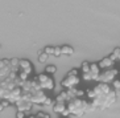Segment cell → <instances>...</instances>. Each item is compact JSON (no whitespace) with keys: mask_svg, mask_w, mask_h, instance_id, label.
<instances>
[{"mask_svg":"<svg viewBox=\"0 0 120 118\" xmlns=\"http://www.w3.org/2000/svg\"><path fill=\"white\" fill-rule=\"evenodd\" d=\"M53 56H54V57H60V56H61V48H60V47H57V48H54Z\"/></svg>","mask_w":120,"mask_h":118,"instance_id":"cell-22","label":"cell"},{"mask_svg":"<svg viewBox=\"0 0 120 118\" xmlns=\"http://www.w3.org/2000/svg\"><path fill=\"white\" fill-rule=\"evenodd\" d=\"M88 73L91 74V80H94V81H96V78H98V74L100 73V68H99V65L96 64H90V70H88Z\"/></svg>","mask_w":120,"mask_h":118,"instance_id":"cell-9","label":"cell"},{"mask_svg":"<svg viewBox=\"0 0 120 118\" xmlns=\"http://www.w3.org/2000/svg\"><path fill=\"white\" fill-rule=\"evenodd\" d=\"M25 117H26V113H25V111L17 110V113H16V118H25Z\"/></svg>","mask_w":120,"mask_h":118,"instance_id":"cell-21","label":"cell"},{"mask_svg":"<svg viewBox=\"0 0 120 118\" xmlns=\"http://www.w3.org/2000/svg\"><path fill=\"white\" fill-rule=\"evenodd\" d=\"M117 73H119V70L115 68H108V69H103V70H100V73L98 74V78H96V81L98 82H111L113 78H116Z\"/></svg>","mask_w":120,"mask_h":118,"instance_id":"cell-3","label":"cell"},{"mask_svg":"<svg viewBox=\"0 0 120 118\" xmlns=\"http://www.w3.org/2000/svg\"><path fill=\"white\" fill-rule=\"evenodd\" d=\"M111 82H112V86H111V88H112L113 90H120V81H119V80L113 78Z\"/></svg>","mask_w":120,"mask_h":118,"instance_id":"cell-18","label":"cell"},{"mask_svg":"<svg viewBox=\"0 0 120 118\" xmlns=\"http://www.w3.org/2000/svg\"><path fill=\"white\" fill-rule=\"evenodd\" d=\"M61 115H62V117H69V115H70V113H69V110H67V109H65V110L61 113Z\"/></svg>","mask_w":120,"mask_h":118,"instance_id":"cell-24","label":"cell"},{"mask_svg":"<svg viewBox=\"0 0 120 118\" xmlns=\"http://www.w3.org/2000/svg\"><path fill=\"white\" fill-rule=\"evenodd\" d=\"M113 64H115V62H113L109 57H104V58H102V60L98 62L100 70H103V69H108V68H113Z\"/></svg>","mask_w":120,"mask_h":118,"instance_id":"cell-8","label":"cell"},{"mask_svg":"<svg viewBox=\"0 0 120 118\" xmlns=\"http://www.w3.org/2000/svg\"><path fill=\"white\" fill-rule=\"evenodd\" d=\"M67 101H69V96H67L66 90H62L61 93L57 94V97H56V100H54V102H65V104H66Z\"/></svg>","mask_w":120,"mask_h":118,"instance_id":"cell-11","label":"cell"},{"mask_svg":"<svg viewBox=\"0 0 120 118\" xmlns=\"http://www.w3.org/2000/svg\"><path fill=\"white\" fill-rule=\"evenodd\" d=\"M44 52H45L48 56H52V54H53V52H54V47H46L45 49H44Z\"/></svg>","mask_w":120,"mask_h":118,"instance_id":"cell-19","label":"cell"},{"mask_svg":"<svg viewBox=\"0 0 120 118\" xmlns=\"http://www.w3.org/2000/svg\"><path fill=\"white\" fill-rule=\"evenodd\" d=\"M52 106H53V111H56L57 114H61L66 109V104L65 102H54Z\"/></svg>","mask_w":120,"mask_h":118,"instance_id":"cell-10","label":"cell"},{"mask_svg":"<svg viewBox=\"0 0 120 118\" xmlns=\"http://www.w3.org/2000/svg\"><path fill=\"white\" fill-rule=\"evenodd\" d=\"M60 48H61V54H65V56H71V54H74V48L69 47V45L60 47Z\"/></svg>","mask_w":120,"mask_h":118,"instance_id":"cell-12","label":"cell"},{"mask_svg":"<svg viewBox=\"0 0 120 118\" xmlns=\"http://www.w3.org/2000/svg\"><path fill=\"white\" fill-rule=\"evenodd\" d=\"M112 90V88L106 82H98L94 88H92V92L95 96H102V94H107Z\"/></svg>","mask_w":120,"mask_h":118,"instance_id":"cell-6","label":"cell"},{"mask_svg":"<svg viewBox=\"0 0 120 118\" xmlns=\"http://www.w3.org/2000/svg\"><path fill=\"white\" fill-rule=\"evenodd\" d=\"M57 72V66L56 65H48L45 68V73L46 74H49V76H52V74H54Z\"/></svg>","mask_w":120,"mask_h":118,"instance_id":"cell-14","label":"cell"},{"mask_svg":"<svg viewBox=\"0 0 120 118\" xmlns=\"http://www.w3.org/2000/svg\"><path fill=\"white\" fill-rule=\"evenodd\" d=\"M34 118H38V117H34Z\"/></svg>","mask_w":120,"mask_h":118,"instance_id":"cell-25","label":"cell"},{"mask_svg":"<svg viewBox=\"0 0 120 118\" xmlns=\"http://www.w3.org/2000/svg\"><path fill=\"white\" fill-rule=\"evenodd\" d=\"M36 117H38V118H52V117H50V114H48V113H44V111H38Z\"/></svg>","mask_w":120,"mask_h":118,"instance_id":"cell-20","label":"cell"},{"mask_svg":"<svg viewBox=\"0 0 120 118\" xmlns=\"http://www.w3.org/2000/svg\"><path fill=\"white\" fill-rule=\"evenodd\" d=\"M34 80L38 82L40 89H42V90H53L54 89L53 77L49 74H46V73H41V74L34 76Z\"/></svg>","mask_w":120,"mask_h":118,"instance_id":"cell-2","label":"cell"},{"mask_svg":"<svg viewBox=\"0 0 120 118\" xmlns=\"http://www.w3.org/2000/svg\"><path fill=\"white\" fill-rule=\"evenodd\" d=\"M53 104H54L53 98H50V97L46 96V97H45V100H44V102H42V106H52Z\"/></svg>","mask_w":120,"mask_h":118,"instance_id":"cell-17","label":"cell"},{"mask_svg":"<svg viewBox=\"0 0 120 118\" xmlns=\"http://www.w3.org/2000/svg\"><path fill=\"white\" fill-rule=\"evenodd\" d=\"M108 57L111 58L113 62H115V61H119V57H120V49H119V48H116V49L112 52V54H111V56H108Z\"/></svg>","mask_w":120,"mask_h":118,"instance_id":"cell-13","label":"cell"},{"mask_svg":"<svg viewBox=\"0 0 120 118\" xmlns=\"http://www.w3.org/2000/svg\"><path fill=\"white\" fill-rule=\"evenodd\" d=\"M15 106L17 107V110H21V111H25V113H28V111L32 110L33 107V104L30 102L29 100H26V98H24V97H20L16 102H15Z\"/></svg>","mask_w":120,"mask_h":118,"instance_id":"cell-4","label":"cell"},{"mask_svg":"<svg viewBox=\"0 0 120 118\" xmlns=\"http://www.w3.org/2000/svg\"><path fill=\"white\" fill-rule=\"evenodd\" d=\"M79 82H81L79 76H66V77L61 81V85H62V88H65V89H69V88L77 86Z\"/></svg>","mask_w":120,"mask_h":118,"instance_id":"cell-5","label":"cell"},{"mask_svg":"<svg viewBox=\"0 0 120 118\" xmlns=\"http://www.w3.org/2000/svg\"><path fill=\"white\" fill-rule=\"evenodd\" d=\"M48 57H49V56H48L45 52H42V50H40V52H38V61H40V62H46Z\"/></svg>","mask_w":120,"mask_h":118,"instance_id":"cell-16","label":"cell"},{"mask_svg":"<svg viewBox=\"0 0 120 118\" xmlns=\"http://www.w3.org/2000/svg\"><path fill=\"white\" fill-rule=\"evenodd\" d=\"M19 69L24 70L28 74L33 73V64L29 60H19Z\"/></svg>","mask_w":120,"mask_h":118,"instance_id":"cell-7","label":"cell"},{"mask_svg":"<svg viewBox=\"0 0 120 118\" xmlns=\"http://www.w3.org/2000/svg\"><path fill=\"white\" fill-rule=\"evenodd\" d=\"M88 70H90V62L88 61H83L81 65V72L82 73H87Z\"/></svg>","mask_w":120,"mask_h":118,"instance_id":"cell-15","label":"cell"},{"mask_svg":"<svg viewBox=\"0 0 120 118\" xmlns=\"http://www.w3.org/2000/svg\"><path fill=\"white\" fill-rule=\"evenodd\" d=\"M66 109L69 110L70 114H74L75 117H81L88 110H92L91 102L86 101L85 98L82 97H74V98H70V100L66 102Z\"/></svg>","mask_w":120,"mask_h":118,"instance_id":"cell-1","label":"cell"},{"mask_svg":"<svg viewBox=\"0 0 120 118\" xmlns=\"http://www.w3.org/2000/svg\"><path fill=\"white\" fill-rule=\"evenodd\" d=\"M67 76H79V70H78V69H71V70L67 73Z\"/></svg>","mask_w":120,"mask_h":118,"instance_id":"cell-23","label":"cell"}]
</instances>
